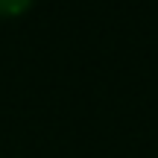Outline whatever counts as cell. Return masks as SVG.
<instances>
[{
	"label": "cell",
	"instance_id": "6da1fadb",
	"mask_svg": "<svg viewBox=\"0 0 158 158\" xmlns=\"http://www.w3.org/2000/svg\"><path fill=\"white\" fill-rule=\"evenodd\" d=\"M32 6V0H0V18H18Z\"/></svg>",
	"mask_w": 158,
	"mask_h": 158
}]
</instances>
